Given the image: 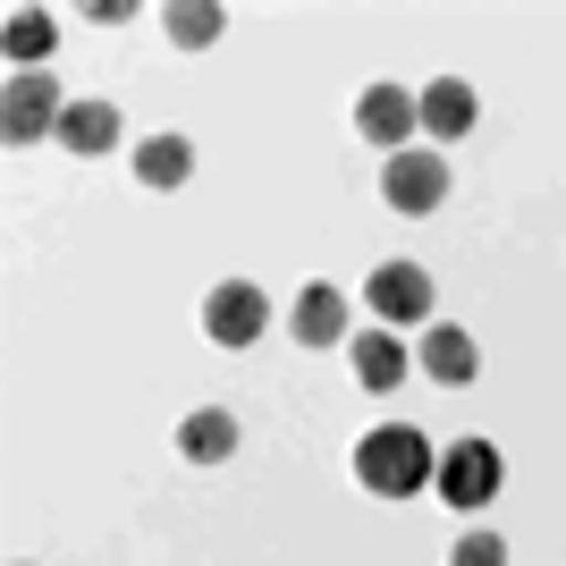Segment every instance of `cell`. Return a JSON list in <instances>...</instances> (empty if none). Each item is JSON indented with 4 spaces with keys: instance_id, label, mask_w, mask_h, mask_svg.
<instances>
[{
    "instance_id": "cell-3",
    "label": "cell",
    "mask_w": 566,
    "mask_h": 566,
    "mask_svg": "<svg viewBox=\"0 0 566 566\" xmlns=\"http://www.w3.org/2000/svg\"><path fill=\"white\" fill-rule=\"evenodd\" d=\"M507 465H499L491 440H449L440 449V507H491Z\"/></svg>"
},
{
    "instance_id": "cell-13",
    "label": "cell",
    "mask_w": 566,
    "mask_h": 566,
    "mask_svg": "<svg viewBox=\"0 0 566 566\" xmlns=\"http://www.w3.org/2000/svg\"><path fill=\"white\" fill-rule=\"evenodd\" d=\"M347 364H355V380H364L373 398H389V389L406 380V347H398L389 331H355V338H347Z\"/></svg>"
},
{
    "instance_id": "cell-10",
    "label": "cell",
    "mask_w": 566,
    "mask_h": 566,
    "mask_svg": "<svg viewBox=\"0 0 566 566\" xmlns=\"http://www.w3.org/2000/svg\"><path fill=\"white\" fill-rule=\"evenodd\" d=\"M287 331H296V347H338V338H347V296H338L331 280H313L305 296H296V313H287Z\"/></svg>"
},
{
    "instance_id": "cell-2",
    "label": "cell",
    "mask_w": 566,
    "mask_h": 566,
    "mask_svg": "<svg viewBox=\"0 0 566 566\" xmlns=\"http://www.w3.org/2000/svg\"><path fill=\"white\" fill-rule=\"evenodd\" d=\"M60 111H69V94H60L43 69H18L9 85H0V136L18 144V153L34 136H60Z\"/></svg>"
},
{
    "instance_id": "cell-15",
    "label": "cell",
    "mask_w": 566,
    "mask_h": 566,
    "mask_svg": "<svg viewBox=\"0 0 566 566\" xmlns=\"http://www.w3.org/2000/svg\"><path fill=\"white\" fill-rule=\"evenodd\" d=\"M0 43H9V60H18V69H43V60H51V43H60V25H51L43 9H9Z\"/></svg>"
},
{
    "instance_id": "cell-16",
    "label": "cell",
    "mask_w": 566,
    "mask_h": 566,
    "mask_svg": "<svg viewBox=\"0 0 566 566\" xmlns=\"http://www.w3.org/2000/svg\"><path fill=\"white\" fill-rule=\"evenodd\" d=\"M161 25H169V43H178V51H212V34H220L229 18H220L212 0H169Z\"/></svg>"
},
{
    "instance_id": "cell-5",
    "label": "cell",
    "mask_w": 566,
    "mask_h": 566,
    "mask_svg": "<svg viewBox=\"0 0 566 566\" xmlns=\"http://www.w3.org/2000/svg\"><path fill=\"white\" fill-rule=\"evenodd\" d=\"M262 322H271V296H262L254 280H220L212 296H203V338H212V347H254L262 338Z\"/></svg>"
},
{
    "instance_id": "cell-6",
    "label": "cell",
    "mask_w": 566,
    "mask_h": 566,
    "mask_svg": "<svg viewBox=\"0 0 566 566\" xmlns=\"http://www.w3.org/2000/svg\"><path fill=\"white\" fill-rule=\"evenodd\" d=\"M364 305L380 313V331L423 322V313H431V271H423V262H380L373 280H364Z\"/></svg>"
},
{
    "instance_id": "cell-7",
    "label": "cell",
    "mask_w": 566,
    "mask_h": 566,
    "mask_svg": "<svg viewBox=\"0 0 566 566\" xmlns=\"http://www.w3.org/2000/svg\"><path fill=\"white\" fill-rule=\"evenodd\" d=\"M423 127V102L406 94V85H364V102H355V136L380 144V153H406V136Z\"/></svg>"
},
{
    "instance_id": "cell-4",
    "label": "cell",
    "mask_w": 566,
    "mask_h": 566,
    "mask_svg": "<svg viewBox=\"0 0 566 566\" xmlns=\"http://www.w3.org/2000/svg\"><path fill=\"white\" fill-rule=\"evenodd\" d=\"M380 203L389 212H406V220H423V212H440L449 203V169H440V153H389V169H380Z\"/></svg>"
},
{
    "instance_id": "cell-8",
    "label": "cell",
    "mask_w": 566,
    "mask_h": 566,
    "mask_svg": "<svg viewBox=\"0 0 566 566\" xmlns=\"http://www.w3.org/2000/svg\"><path fill=\"white\" fill-rule=\"evenodd\" d=\"M423 136H440V144H457V136H473V118H482V102H473V85L465 76H431L423 94Z\"/></svg>"
},
{
    "instance_id": "cell-14",
    "label": "cell",
    "mask_w": 566,
    "mask_h": 566,
    "mask_svg": "<svg viewBox=\"0 0 566 566\" xmlns=\"http://www.w3.org/2000/svg\"><path fill=\"white\" fill-rule=\"evenodd\" d=\"M136 178L144 187H187L195 178V144L187 136H144L136 144Z\"/></svg>"
},
{
    "instance_id": "cell-12",
    "label": "cell",
    "mask_w": 566,
    "mask_h": 566,
    "mask_svg": "<svg viewBox=\"0 0 566 566\" xmlns=\"http://www.w3.org/2000/svg\"><path fill=\"white\" fill-rule=\"evenodd\" d=\"M423 373L440 380V389H465V380L482 373V347H473L457 322H431V331H423Z\"/></svg>"
},
{
    "instance_id": "cell-1",
    "label": "cell",
    "mask_w": 566,
    "mask_h": 566,
    "mask_svg": "<svg viewBox=\"0 0 566 566\" xmlns=\"http://www.w3.org/2000/svg\"><path fill=\"white\" fill-rule=\"evenodd\" d=\"M355 482L373 499H423L440 482V449H431L415 423H380L355 440Z\"/></svg>"
},
{
    "instance_id": "cell-9",
    "label": "cell",
    "mask_w": 566,
    "mask_h": 566,
    "mask_svg": "<svg viewBox=\"0 0 566 566\" xmlns=\"http://www.w3.org/2000/svg\"><path fill=\"white\" fill-rule=\"evenodd\" d=\"M237 440H245V431H237L229 406H195L187 423H178V457H187V465H229Z\"/></svg>"
},
{
    "instance_id": "cell-17",
    "label": "cell",
    "mask_w": 566,
    "mask_h": 566,
    "mask_svg": "<svg viewBox=\"0 0 566 566\" xmlns=\"http://www.w3.org/2000/svg\"><path fill=\"white\" fill-rule=\"evenodd\" d=\"M449 566H507V542H499L491 524H473L465 542H457V549H449Z\"/></svg>"
},
{
    "instance_id": "cell-11",
    "label": "cell",
    "mask_w": 566,
    "mask_h": 566,
    "mask_svg": "<svg viewBox=\"0 0 566 566\" xmlns=\"http://www.w3.org/2000/svg\"><path fill=\"white\" fill-rule=\"evenodd\" d=\"M60 144H69L76 161L118 153V102H69V111H60Z\"/></svg>"
}]
</instances>
